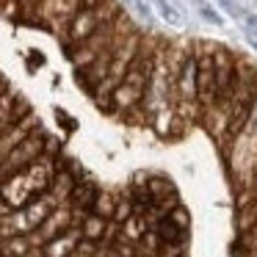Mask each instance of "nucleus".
Here are the masks:
<instances>
[{
  "label": "nucleus",
  "mask_w": 257,
  "mask_h": 257,
  "mask_svg": "<svg viewBox=\"0 0 257 257\" xmlns=\"http://www.w3.org/2000/svg\"><path fill=\"white\" fill-rule=\"evenodd\" d=\"M196 58V102L207 108L216 102V72H213V42H194Z\"/></svg>",
  "instance_id": "f257e3e1"
},
{
  "label": "nucleus",
  "mask_w": 257,
  "mask_h": 257,
  "mask_svg": "<svg viewBox=\"0 0 257 257\" xmlns=\"http://www.w3.org/2000/svg\"><path fill=\"white\" fill-rule=\"evenodd\" d=\"M235 58L238 53H232L229 47L216 45L213 42V72H216V102H227L235 86Z\"/></svg>",
  "instance_id": "f03ea898"
},
{
  "label": "nucleus",
  "mask_w": 257,
  "mask_h": 257,
  "mask_svg": "<svg viewBox=\"0 0 257 257\" xmlns=\"http://www.w3.org/2000/svg\"><path fill=\"white\" fill-rule=\"evenodd\" d=\"M152 229H155V235H158V240H161V243H180V246L188 243V232H183L180 227H174L166 216L158 218V221L152 224Z\"/></svg>",
  "instance_id": "7ed1b4c3"
},
{
  "label": "nucleus",
  "mask_w": 257,
  "mask_h": 257,
  "mask_svg": "<svg viewBox=\"0 0 257 257\" xmlns=\"http://www.w3.org/2000/svg\"><path fill=\"white\" fill-rule=\"evenodd\" d=\"M235 229H238V235H251L257 229V202H251L246 207H238V213H235Z\"/></svg>",
  "instance_id": "20e7f679"
},
{
  "label": "nucleus",
  "mask_w": 257,
  "mask_h": 257,
  "mask_svg": "<svg viewBox=\"0 0 257 257\" xmlns=\"http://www.w3.org/2000/svg\"><path fill=\"white\" fill-rule=\"evenodd\" d=\"M152 6L158 9V14H161L163 23H169V25H180V23H183V14H180V9L174 6L172 0H152Z\"/></svg>",
  "instance_id": "39448f33"
},
{
  "label": "nucleus",
  "mask_w": 257,
  "mask_h": 257,
  "mask_svg": "<svg viewBox=\"0 0 257 257\" xmlns=\"http://www.w3.org/2000/svg\"><path fill=\"white\" fill-rule=\"evenodd\" d=\"M166 218L174 224V227H180V229H183V232H188V229H191V213L185 210V207L180 205V202H177L174 207H169Z\"/></svg>",
  "instance_id": "423d86ee"
},
{
  "label": "nucleus",
  "mask_w": 257,
  "mask_h": 257,
  "mask_svg": "<svg viewBox=\"0 0 257 257\" xmlns=\"http://www.w3.org/2000/svg\"><path fill=\"white\" fill-rule=\"evenodd\" d=\"M194 3H196V14H199L205 23H210V25H224V17L210 6V3H207V0H194Z\"/></svg>",
  "instance_id": "0eeeda50"
},
{
  "label": "nucleus",
  "mask_w": 257,
  "mask_h": 257,
  "mask_svg": "<svg viewBox=\"0 0 257 257\" xmlns=\"http://www.w3.org/2000/svg\"><path fill=\"white\" fill-rule=\"evenodd\" d=\"M218 9H224V14H229L232 20H243L246 9L240 6V0H216Z\"/></svg>",
  "instance_id": "6e6552de"
},
{
  "label": "nucleus",
  "mask_w": 257,
  "mask_h": 257,
  "mask_svg": "<svg viewBox=\"0 0 257 257\" xmlns=\"http://www.w3.org/2000/svg\"><path fill=\"white\" fill-rule=\"evenodd\" d=\"M243 36H251L257 39V14H243Z\"/></svg>",
  "instance_id": "1a4fd4ad"
},
{
  "label": "nucleus",
  "mask_w": 257,
  "mask_h": 257,
  "mask_svg": "<svg viewBox=\"0 0 257 257\" xmlns=\"http://www.w3.org/2000/svg\"><path fill=\"white\" fill-rule=\"evenodd\" d=\"M254 194H257V174H254Z\"/></svg>",
  "instance_id": "9d476101"
}]
</instances>
